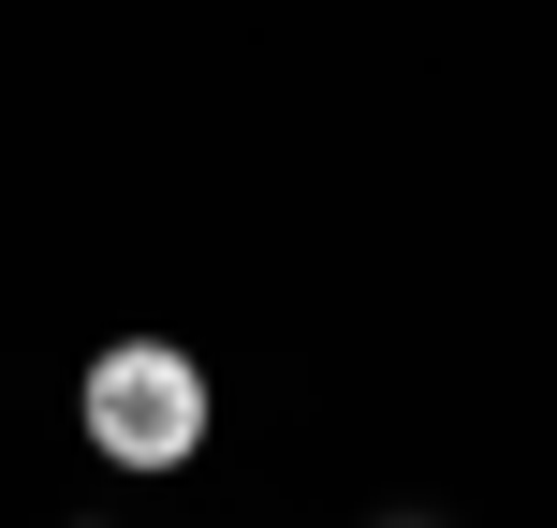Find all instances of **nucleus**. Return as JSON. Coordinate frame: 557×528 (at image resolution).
I'll list each match as a JSON object with an SVG mask.
<instances>
[{
    "label": "nucleus",
    "instance_id": "f257e3e1",
    "mask_svg": "<svg viewBox=\"0 0 557 528\" xmlns=\"http://www.w3.org/2000/svg\"><path fill=\"white\" fill-rule=\"evenodd\" d=\"M74 426L103 470H191L206 455V367L176 353V337H103L74 382Z\"/></svg>",
    "mask_w": 557,
    "mask_h": 528
},
{
    "label": "nucleus",
    "instance_id": "f03ea898",
    "mask_svg": "<svg viewBox=\"0 0 557 528\" xmlns=\"http://www.w3.org/2000/svg\"><path fill=\"white\" fill-rule=\"evenodd\" d=\"M396 528H425V514H396Z\"/></svg>",
    "mask_w": 557,
    "mask_h": 528
}]
</instances>
